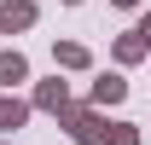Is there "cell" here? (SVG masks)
I'll use <instances>...</instances> for the list:
<instances>
[{
  "label": "cell",
  "mask_w": 151,
  "mask_h": 145,
  "mask_svg": "<svg viewBox=\"0 0 151 145\" xmlns=\"http://www.w3.org/2000/svg\"><path fill=\"white\" fill-rule=\"evenodd\" d=\"M0 23H6V29H18V23H29V6H6V12H0Z\"/></svg>",
  "instance_id": "1"
},
{
  "label": "cell",
  "mask_w": 151,
  "mask_h": 145,
  "mask_svg": "<svg viewBox=\"0 0 151 145\" xmlns=\"http://www.w3.org/2000/svg\"><path fill=\"white\" fill-rule=\"evenodd\" d=\"M18 75H23V64H18V58H0V81H18Z\"/></svg>",
  "instance_id": "2"
}]
</instances>
